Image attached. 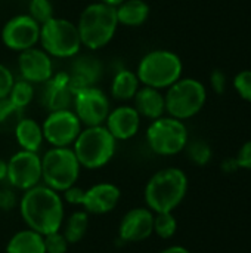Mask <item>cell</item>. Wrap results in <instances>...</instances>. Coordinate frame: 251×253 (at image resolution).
I'll return each instance as SVG.
<instances>
[{
  "label": "cell",
  "instance_id": "1",
  "mask_svg": "<svg viewBox=\"0 0 251 253\" xmlns=\"http://www.w3.org/2000/svg\"><path fill=\"white\" fill-rule=\"evenodd\" d=\"M18 209L27 228L41 236L59 231L65 219V205L61 193L44 184L24 191Z\"/></svg>",
  "mask_w": 251,
  "mask_h": 253
},
{
  "label": "cell",
  "instance_id": "2",
  "mask_svg": "<svg viewBox=\"0 0 251 253\" xmlns=\"http://www.w3.org/2000/svg\"><path fill=\"white\" fill-rule=\"evenodd\" d=\"M188 193V176L179 168L157 170L143 190L145 205L154 213L173 212L185 200Z\"/></svg>",
  "mask_w": 251,
  "mask_h": 253
},
{
  "label": "cell",
  "instance_id": "3",
  "mask_svg": "<svg viewBox=\"0 0 251 253\" xmlns=\"http://www.w3.org/2000/svg\"><path fill=\"white\" fill-rule=\"evenodd\" d=\"M75 24L81 44L89 50H99L108 46L120 27L115 7L108 6L99 0L87 4L81 10Z\"/></svg>",
  "mask_w": 251,
  "mask_h": 253
},
{
  "label": "cell",
  "instance_id": "4",
  "mask_svg": "<svg viewBox=\"0 0 251 253\" xmlns=\"http://www.w3.org/2000/svg\"><path fill=\"white\" fill-rule=\"evenodd\" d=\"M117 144L105 125H101L83 127L71 148L81 168L96 170L105 168L114 159Z\"/></svg>",
  "mask_w": 251,
  "mask_h": 253
},
{
  "label": "cell",
  "instance_id": "5",
  "mask_svg": "<svg viewBox=\"0 0 251 253\" xmlns=\"http://www.w3.org/2000/svg\"><path fill=\"white\" fill-rule=\"evenodd\" d=\"M183 64L178 53L169 49L146 52L136 67V76L142 86L167 89L182 77Z\"/></svg>",
  "mask_w": 251,
  "mask_h": 253
},
{
  "label": "cell",
  "instance_id": "6",
  "mask_svg": "<svg viewBox=\"0 0 251 253\" xmlns=\"http://www.w3.org/2000/svg\"><path fill=\"white\" fill-rule=\"evenodd\" d=\"M81 169L71 147H50L41 156V184L64 193L77 184Z\"/></svg>",
  "mask_w": 251,
  "mask_h": 253
},
{
  "label": "cell",
  "instance_id": "7",
  "mask_svg": "<svg viewBox=\"0 0 251 253\" xmlns=\"http://www.w3.org/2000/svg\"><path fill=\"white\" fill-rule=\"evenodd\" d=\"M38 46L52 58L58 59L74 58L83 47L77 24L58 16H53L40 25Z\"/></svg>",
  "mask_w": 251,
  "mask_h": 253
},
{
  "label": "cell",
  "instance_id": "8",
  "mask_svg": "<svg viewBox=\"0 0 251 253\" xmlns=\"http://www.w3.org/2000/svg\"><path fill=\"white\" fill-rule=\"evenodd\" d=\"M166 114L182 122L197 116L207 101L206 86L192 77H180L166 89Z\"/></svg>",
  "mask_w": 251,
  "mask_h": 253
},
{
  "label": "cell",
  "instance_id": "9",
  "mask_svg": "<svg viewBox=\"0 0 251 253\" xmlns=\"http://www.w3.org/2000/svg\"><path fill=\"white\" fill-rule=\"evenodd\" d=\"M145 138L149 150L154 154L170 157L185 151V147L189 141V133L182 120L166 114L151 122Z\"/></svg>",
  "mask_w": 251,
  "mask_h": 253
},
{
  "label": "cell",
  "instance_id": "10",
  "mask_svg": "<svg viewBox=\"0 0 251 253\" xmlns=\"http://www.w3.org/2000/svg\"><path fill=\"white\" fill-rule=\"evenodd\" d=\"M71 110L75 113L83 127L101 126L111 111V102L101 87L89 86L72 95Z\"/></svg>",
  "mask_w": 251,
  "mask_h": 253
},
{
  "label": "cell",
  "instance_id": "11",
  "mask_svg": "<svg viewBox=\"0 0 251 253\" xmlns=\"http://www.w3.org/2000/svg\"><path fill=\"white\" fill-rule=\"evenodd\" d=\"M44 142L50 147H72L83 125L71 108L49 111L41 123Z\"/></svg>",
  "mask_w": 251,
  "mask_h": 253
},
{
  "label": "cell",
  "instance_id": "12",
  "mask_svg": "<svg viewBox=\"0 0 251 253\" xmlns=\"http://www.w3.org/2000/svg\"><path fill=\"white\" fill-rule=\"evenodd\" d=\"M6 181L19 191H27L41 184V156L25 150L16 151L7 160Z\"/></svg>",
  "mask_w": 251,
  "mask_h": 253
},
{
  "label": "cell",
  "instance_id": "13",
  "mask_svg": "<svg viewBox=\"0 0 251 253\" xmlns=\"http://www.w3.org/2000/svg\"><path fill=\"white\" fill-rule=\"evenodd\" d=\"M3 44L13 52H24L38 46L40 24L28 13H19L9 18L0 33Z\"/></svg>",
  "mask_w": 251,
  "mask_h": 253
},
{
  "label": "cell",
  "instance_id": "14",
  "mask_svg": "<svg viewBox=\"0 0 251 253\" xmlns=\"http://www.w3.org/2000/svg\"><path fill=\"white\" fill-rule=\"evenodd\" d=\"M18 71L21 79L33 84H44L53 73V59L40 46L19 52Z\"/></svg>",
  "mask_w": 251,
  "mask_h": 253
},
{
  "label": "cell",
  "instance_id": "15",
  "mask_svg": "<svg viewBox=\"0 0 251 253\" xmlns=\"http://www.w3.org/2000/svg\"><path fill=\"white\" fill-rule=\"evenodd\" d=\"M154 234V212L145 208H133L124 213L118 225V237L123 243H141Z\"/></svg>",
  "mask_w": 251,
  "mask_h": 253
},
{
  "label": "cell",
  "instance_id": "16",
  "mask_svg": "<svg viewBox=\"0 0 251 253\" xmlns=\"http://www.w3.org/2000/svg\"><path fill=\"white\" fill-rule=\"evenodd\" d=\"M121 200V190L112 182H99L84 190L81 206L92 215H107L112 212Z\"/></svg>",
  "mask_w": 251,
  "mask_h": 253
},
{
  "label": "cell",
  "instance_id": "17",
  "mask_svg": "<svg viewBox=\"0 0 251 253\" xmlns=\"http://www.w3.org/2000/svg\"><path fill=\"white\" fill-rule=\"evenodd\" d=\"M104 125L117 142H123L138 135V132L141 130L142 117L133 105L123 104L111 108Z\"/></svg>",
  "mask_w": 251,
  "mask_h": 253
},
{
  "label": "cell",
  "instance_id": "18",
  "mask_svg": "<svg viewBox=\"0 0 251 253\" xmlns=\"http://www.w3.org/2000/svg\"><path fill=\"white\" fill-rule=\"evenodd\" d=\"M71 71H70V86L72 93L89 87L96 86V82L102 74V64L98 58L92 55H77L72 58Z\"/></svg>",
  "mask_w": 251,
  "mask_h": 253
},
{
  "label": "cell",
  "instance_id": "19",
  "mask_svg": "<svg viewBox=\"0 0 251 253\" xmlns=\"http://www.w3.org/2000/svg\"><path fill=\"white\" fill-rule=\"evenodd\" d=\"M44 104L49 111L71 108L72 104V90L70 86V73L61 71L53 74L44 83Z\"/></svg>",
  "mask_w": 251,
  "mask_h": 253
},
{
  "label": "cell",
  "instance_id": "20",
  "mask_svg": "<svg viewBox=\"0 0 251 253\" xmlns=\"http://www.w3.org/2000/svg\"><path fill=\"white\" fill-rule=\"evenodd\" d=\"M132 102L142 119H148L152 122L166 116V99L164 93L160 89L141 84Z\"/></svg>",
  "mask_w": 251,
  "mask_h": 253
},
{
  "label": "cell",
  "instance_id": "21",
  "mask_svg": "<svg viewBox=\"0 0 251 253\" xmlns=\"http://www.w3.org/2000/svg\"><path fill=\"white\" fill-rule=\"evenodd\" d=\"M13 135L19 148L25 151L38 153L44 142L41 123L31 117H21L13 126Z\"/></svg>",
  "mask_w": 251,
  "mask_h": 253
},
{
  "label": "cell",
  "instance_id": "22",
  "mask_svg": "<svg viewBox=\"0 0 251 253\" xmlns=\"http://www.w3.org/2000/svg\"><path fill=\"white\" fill-rule=\"evenodd\" d=\"M149 4L145 0H124L115 7L117 21L121 27H142L149 18Z\"/></svg>",
  "mask_w": 251,
  "mask_h": 253
},
{
  "label": "cell",
  "instance_id": "23",
  "mask_svg": "<svg viewBox=\"0 0 251 253\" xmlns=\"http://www.w3.org/2000/svg\"><path fill=\"white\" fill-rule=\"evenodd\" d=\"M139 87L141 82L136 76V71H132L129 68H120L115 71L111 80L109 93L115 101L127 102L135 98Z\"/></svg>",
  "mask_w": 251,
  "mask_h": 253
},
{
  "label": "cell",
  "instance_id": "24",
  "mask_svg": "<svg viewBox=\"0 0 251 253\" xmlns=\"http://www.w3.org/2000/svg\"><path fill=\"white\" fill-rule=\"evenodd\" d=\"M6 253H46L44 236L30 228L21 230L9 239Z\"/></svg>",
  "mask_w": 251,
  "mask_h": 253
},
{
  "label": "cell",
  "instance_id": "25",
  "mask_svg": "<svg viewBox=\"0 0 251 253\" xmlns=\"http://www.w3.org/2000/svg\"><path fill=\"white\" fill-rule=\"evenodd\" d=\"M87 230H89V213L84 211L72 212L67 219H64V224L61 227V231L70 245L80 243L84 239Z\"/></svg>",
  "mask_w": 251,
  "mask_h": 253
},
{
  "label": "cell",
  "instance_id": "26",
  "mask_svg": "<svg viewBox=\"0 0 251 253\" xmlns=\"http://www.w3.org/2000/svg\"><path fill=\"white\" fill-rule=\"evenodd\" d=\"M34 96H36L34 84L24 80V79L15 80V83H13V86H12L9 95H7L9 101L21 111L33 102Z\"/></svg>",
  "mask_w": 251,
  "mask_h": 253
},
{
  "label": "cell",
  "instance_id": "27",
  "mask_svg": "<svg viewBox=\"0 0 251 253\" xmlns=\"http://www.w3.org/2000/svg\"><path fill=\"white\" fill-rule=\"evenodd\" d=\"M185 151L188 154V159L197 166H206L207 163H210V160L213 157L212 147L204 139L188 141V144L185 147Z\"/></svg>",
  "mask_w": 251,
  "mask_h": 253
},
{
  "label": "cell",
  "instance_id": "28",
  "mask_svg": "<svg viewBox=\"0 0 251 253\" xmlns=\"http://www.w3.org/2000/svg\"><path fill=\"white\" fill-rule=\"evenodd\" d=\"M178 231V221L173 212L154 213V234L163 240H170Z\"/></svg>",
  "mask_w": 251,
  "mask_h": 253
},
{
  "label": "cell",
  "instance_id": "29",
  "mask_svg": "<svg viewBox=\"0 0 251 253\" xmlns=\"http://www.w3.org/2000/svg\"><path fill=\"white\" fill-rule=\"evenodd\" d=\"M28 15L37 21L40 25L55 16L53 4L50 0H30L28 3Z\"/></svg>",
  "mask_w": 251,
  "mask_h": 253
},
{
  "label": "cell",
  "instance_id": "30",
  "mask_svg": "<svg viewBox=\"0 0 251 253\" xmlns=\"http://www.w3.org/2000/svg\"><path fill=\"white\" fill-rule=\"evenodd\" d=\"M70 248V243L64 237V234L59 231L50 233L44 236V251L46 253H67Z\"/></svg>",
  "mask_w": 251,
  "mask_h": 253
},
{
  "label": "cell",
  "instance_id": "31",
  "mask_svg": "<svg viewBox=\"0 0 251 253\" xmlns=\"http://www.w3.org/2000/svg\"><path fill=\"white\" fill-rule=\"evenodd\" d=\"M234 87L244 101L251 104V70H243L234 77Z\"/></svg>",
  "mask_w": 251,
  "mask_h": 253
},
{
  "label": "cell",
  "instance_id": "32",
  "mask_svg": "<svg viewBox=\"0 0 251 253\" xmlns=\"http://www.w3.org/2000/svg\"><path fill=\"white\" fill-rule=\"evenodd\" d=\"M21 110H18L10 101L9 98H3L0 99V125H6L10 122H18L21 119Z\"/></svg>",
  "mask_w": 251,
  "mask_h": 253
},
{
  "label": "cell",
  "instance_id": "33",
  "mask_svg": "<svg viewBox=\"0 0 251 253\" xmlns=\"http://www.w3.org/2000/svg\"><path fill=\"white\" fill-rule=\"evenodd\" d=\"M13 83H15L13 73L4 64L0 62V99L7 98Z\"/></svg>",
  "mask_w": 251,
  "mask_h": 253
},
{
  "label": "cell",
  "instance_id": "34",
  "mask_svg": "<svg viewBox=\"0 0 251 253\" xmlns=\"http://www.w3.org/2000/svg\"><path fill=\"white\" fill-rule=\"evenodd\" d=\"M19 199L16 197V193L9 188H0V211L1 212H10L18 206Z\"/></svg>",
  "mask_w": 251,
  "mask_h": 253
},
{
  "label": "cell",
  "instance_id": "35",
  "mask_svg": "<svg viewBox=\"0 0 251 253\" xmlns=\"http://www.w3.org/2000/svg\"><path fill=\"white\" fill-rule=\"evenodd\" d=\"M210 86H212L215 93L223 95L226 92V86H228L226 74L222 70H213L210 74Z\"/></svg>",
  "mask_w": 251,
  "mask_h": 253
},
{
  "label": "cell",
  "instance_id": "36",
  "mask_svg": "<svg viewBox=\"0 0 251 253\" xmlns=\"http://www.w3.org/2000/svg\"><path fill=\"white\" fill-rule=\"evenodd\" d=\"M235 159L238 162L240 169L251 170V141H247L244 145H241Z\"/></svg>",
  "mask_w": 251,
  "mask_h": 253
},
{
  "label": "cell",
  "instance_id": "37",
  "mask_svg": "<svg viewBox=\"0 0 251 253\" xmlns=\"http://www.w3.org/2000/svg\"><path fill=\"white\" fill-rule=\"evenodd\" d=\"M83 194H84V190L74 185V187H71L62 193V200L67 202L68 205H72V206H81Z\"/></svg>",
  "mask_w": 251,
  "mask_h": 253
},
{
  "label": "cell",
  "instance_id": "38",
  "mask_svg": "<svg viewBox=\"0 0 251 253\" xmlns=\"http://www.w3.org/2000/svg\"><path fill=\"white\" fill-rule=\"evenodd\" d=\"M220 168H222V170H223L225 173H228V175L235 173L237 170H240V166H238V162H237L235 157H228V159H225V160L222 162Z\"/></svg>",
  "mask_w": 251,
  "mask_h": 253
},
{
  "label": "cell",
  "instance_id": "39",
  "mask_svg": "<svg viewBox=\"0 0 251 253\" xmlns=\"http://www.w3.org/2000/svg\"><path fill=\"white\" fill-rule=\"evenodd\" d=\"M160 253H191L186 248L183 246H169L166 249H163Z\"/></svg>",
  "mask_w": 251,
  "mask_h": 253
},
{
  "label": "cell",
  "instance_id": "40",
  "mask_svg": "<svg viewBox=\"0 0 251 253\" xmlns=\"http://www.w3.org/2000/svg\"><path fill=\"white\" fill-rule=\"evenodd\" d=\"M7 176V162L0 157V182L6 181Z\"/></svg>",
  "mask_w": 251,
  "mask_h": 253
},
{
  "label": "cell",
  "instance_id": "41",
  "mask_svg": "<svg viewBox=\"0 0 251 253\" xmlns=\"http://www.w3.org/2000/svg\"><path fill=\"white\" fill-rule=\"evenodd\" d=\"M99 1H102V3H105V4H108V6H112V7H117L120 3H123L124 0H99Z\"/></svg>",
  "mask_w": 251,
  "mask_h": 253
}]
</instances>
